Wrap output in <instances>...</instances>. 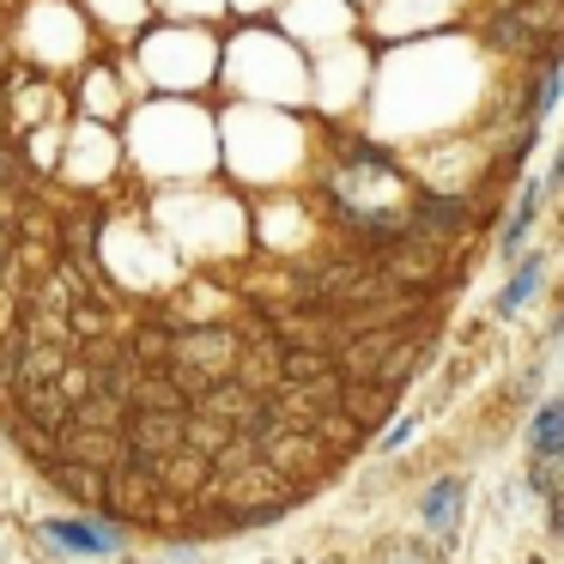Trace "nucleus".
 <instances>
[{
  "label": "nucleus",
  "instance_id": "f257e3e1",
  "mask_svg": "<svg viewBox=\"0 0 564 564\" xmlns=\"http://www.w3.org/2000/svg\"><path fill=\"white\" fill-rule=\"evenodd\" d=\"M498 55H522V62H552L564 50V7L558 0H510L486 25Z\"/></svg>",
  "mask_w": 564,
  "mask_h": 564
},
{
  "label": "nucleus",
  "instance_id": "f03ea898",
  "mask_svg": "<svg viewBox=\"0 0 564 564\" xmlns=\"http://www.w3.org/2000/svg\"><path fill=\"white\" fill-rule=\"evenodd\" d=\"M147 62H152V74L171 79V86H195V79H207L213 43L200 37V31H159V37L147 43Z\"/></svg>",
  "mask_w": 564,
  "mask_h": 564
},
{
  "label": "nucleus",
  "instance_id": "7ed1b4c3",
  "mask_svg": "<svg viewBox=\"0 0 564 564\" xmlns=\"http://www.w3.org/2000/svg\"><path fill=\"white\" fill-rule=\"evenodd\" d=\"M37 540L62 552H86V558H104V552H122V534L110 522H91V516H67V522H37Z\"/></svg>",
  "mask_w": 564,
  "mask_h": 564
},
{
  "label": "nucleus",
  "instance_id": "20e7f679",
  "mask_svg": "<svg viewBox=\"0 0 564 564\" xmlns=\"http://www.w3.org/2000/svg\"><path fill=\"white\" fill-rule=\"evenodd\" d=\"M462 498H467V486H462L455 474L431 479V486H425V498H419V516H425V528H431V534H443V540H449L455 528H462Z\"/></svg>",
  "mask_w": 564,
  "mask_h": 564
},
{
  "label": "nucleus",
  "instance_id": "39448f33",
  "mask_svg": "<svg viewBox=\"0 0 564 564\" xmlns=\"http://www.w3.org/2000/svg\"><path fill=\"white\" fill-rule=\"evenodd\" d=\"M467 225V200H455V195H419L413 200V231L419 237H455Z\"/></svg>",
  "mask_w": 564,
  "mask_h": 564
},
{
  "label": "nucleus",
  "instance_id": "423d86ee",
  "mask_svg": "<svg viewBox=\"0 0 564 564\" xmlns=\"http://www.w3.org/2000/svg\"><path fill=\"white\" fill-rule=\"evenodd\" d=\"M540 200H546V183H522V195H516L510 219H503V231H498V256H516V249H522V237L534 231Z\"/></svg>",
  "mask_w": 564,
  "mask_h": 564
},
{
  "label": "nucleus",
  "instance_id": "0eeeda50",
  "mask_svg": "<svg viewBox=\"0 0 564 564\" xmlns=\"http://www.w3.org/2000/svg\"><path fill=\"white\" fill-rule=\"evenodd\" d=\"M528 449L546 455V462H564V394L546 401L534 419H528Z\"/></svg>",
  "mask_w": 564,
  "mask_h": 564
},
{
  "label": "nucleus",
  "instance_id": "6e6552de",
  "mask_svg": "<svg viewBox=\"0 0 564 564\" xmlns=\"http://www.w3.org/2000/svg\"><path fill=\"white\" fill-rule=\"evenodd\" d=\"M558 98H564V62L552 55V62L534 74V91H528L522 116H528V122H540V116H552V110H558Z\"/></svg>",
  "mask_w": 564,
  "mask_h": 564
},
{
  "label": "nucleus",
  "instance_id": "1a4fd4ad",
  "mask_svg": "<svg viewBox=\"0 0 564 564\" xmlns=\"http://www.w3.org/2000/svg\"><path fill=\"white\" fill-rule=\"evenodd\" d=\"M546 280V256H522V268L510 273V285L498 292V316H516V310L534 297V285Z\"/></svg>",
  "mask_w": 564,
  "mask_h": 564
},
{
  "label": "nucleus",
  "instance_id": "9d476101",
  "mask_svg": "<svg viewBox=\"0 0 564 564\" xmlns=\"http://www.w3.org/2000/svg\"><path fill=\"white\" fill-rule=\"evenodd\" d=\"M110 31H147V0H86Z\"/></svg>",
  "mask_w": 564,
  "mask_h": 564
},
{
  "label": "nucleus",
  "instance_id": "9b49d317",
  "mask_svg": "<svg viewBox=\"0 0 564 564\" xmlns=\"http://www.w3.org/2000/svg\"><path fill=\"white\" fill-rule=\"evenodd\" d=\"M528 486L552 498V491L564 486V462H546V455H534V467H528Z\"/></svg>",
  "mask_w": 564,
  "mask_h": 564
},
{
  "label": "nucleus",
  "instance_id": "f8f14e48",
  "mask_svg": "<svg viewBox=\"0 0 564 564\" xmlns=\"http://www.w3.org/2000/svg\"><path fill=\"white\" fill-rule=\"evenodd\" d=\"M91 104H98L104 116L116 110V86H110V74H91Z\"/></svg>",
  "mask_w": 564,
  "mask_h": 564
},
{
  "label": "nucleus",
  "instance_id": "ddd939ff",
  "mask_svg": "<svg viewBox=\"0 0 564 564\" xmlns=\"http://www.w3.org/2000/svg\"><path fill=\"white\" fill-rule=\"evenodd\" d=\"M171 7H176V13H188V19H213L225 0H171Z\"/></svg>",
  "mask_w": 564,
  "mask_h": 564
},
{
  "label": "nucleus",
  "instance_id": "4468645a",
  "mask_svg": "<svg viewBox=\"0 0 564 564\" xmlns=\"http://www.w3.org/2000/svg\"><path fill=\"white\" fill-rule=\"evenodd\" d=\"M382 564H431V552H419V546H389V552H382Z\"/></svg>",
  "mask_w": 564,
  "mask_h": 564
},
{
  "label": "nucleus",
  "instance_id": "2eb2a0df",
  "mask_svg": "<svg viewBox=\"0 0 564 564\" xmlns=\"http://www.w3.org/2000/svg\"><path fill=\"white\" fill-rule=\"evenodd\" d=\"M406 437H413V419H401V425H389V431H382V443H389V449H401Z\"/></svg>",
  "mask_w": 564,
  "mask_h": 564
},
{
  "label": "nucleus",
  "instance_id": "dca6fc26",
  "mask_svg": "<svg viewBox=\"0 0 564 564\" xmlns=\"http://www.w3.org/2000/svg\"><path fill=\"white\" fill-rule=\"evenodd\" d=\"M546 503H552V528H558V534H564V486H558V491H552V498H546Z\"/></svg>",
  "mask_w": 564,
  "mask_h": 564
}]
</instances>
